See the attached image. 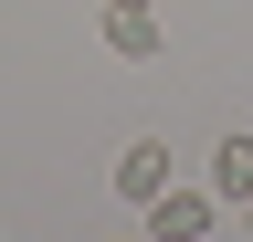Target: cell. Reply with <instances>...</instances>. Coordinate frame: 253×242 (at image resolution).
I'll use <instances>...</instances> for the list:
<instances>
[{"label": "cell", "mask_w": 253, "mask_h": 242, "mask_svg": "<svg viewBox=\"0 0 253 242\" xmlns=\"http://www.w3.org/2000/svg\"><path fill=\"white\" fill-rule=\"evenodd\" d=\"M106 53L116 64H169V32H158L148 0H106Z\"/></svg>", "instance_id": "6da1fadb"}, {"label": "cell", "mask_w": 253, "mask_h": 242, "mask_svg": "<svg viewBox=\"0 0 253 242\" xmlns=\"http://www.w3.org/2000/svg\"><path fill=\"white\" fill-rule=\"evenodd\" d=\"M221 221V190H158L148 200V242H201Z\"/></svg>", "instance_id": "7a4b0ae2"}, {"label": "cell", "mask_w": 253, "mask_h": 242, "mask_svg": "<svg viewBox=\"0 0 253 242\" xmlns=\"http://www.w3.org/2000/svg\"><path fill=\"white\" fill-rule=\"evenodd\" d=\"M158 190H169V137H137V147H116V200H158Z\"/></svg>", "instance_id": "3957f363"}, {"label": "cell", "mask_w": 253, "mask_h": 242, "mask_svg": "<svg viewBox=\"0 0 253 242\" xmlns=\"http://www.w3.org/2000/svg\"><path fill=\"white\" fill-rule=\"evenodd\" d=\"M211 190H221V210H243V200H253V137H243V127L211 147Z\"/></svg>", "instance_id": "277c9868"}, {"label": "cell", "mask_w": 253, "mask_h": 242, "mask_svg": "<svg viewBox=\"0 0 253 242\" xmlns=\"http://www.w3.org/2000/svg\"><path fill=\"white\" fill-rule=\"evenodd\" d=\"M243 232H253V200H243Z\"/></svg>", "instance_id": "5b68a950"}]
</instances>
